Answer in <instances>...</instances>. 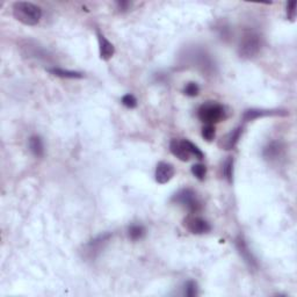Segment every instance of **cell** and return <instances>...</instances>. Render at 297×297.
<instances>
[{"label": "cell", "instance_id": "6da1fadb", "mask_svg": "<svg viewBox=\"0 0 297 297\" xmlns=\"http://www.w3.org/2000/svg\"><path fill=\"white\" fill-rule=\"evenodd\" d=\"M13 16L26 26H36L42 17V9L33 2L17 1L13 5Z\"/></svg>", "mask_w": 297, "mask_h": 297}, {"label": "cell", "instance_id": "7a4b0ae2", "mask_svg": "<svg viewBox=\"0 0 297 297\" xmlns=\"http://www.w3.org/2000/svg\"><path fill=\"white\" fill-rule=\"evenodd\" d=\"M263 48V38L255 30H248L243 34L238 45V55L244 59H251L258 56Z\"/></svg>", "mask_w": 297, "mask_h": 297}, {"label": "cell", "instance_id": "3957f363", "mask_svg": "<svg viewBox=\"0 0 297 297\" xmlns=\"http://www.w3.org/2000/svg\"><path fill=\"white\" fill-rule=\"evenodd\" d=\"M199 119L206 124H214L221 122L227 117V110L225 107L217 102H206L200 106L198 110Z\"/></svg>", "mask_w": 297, "mask_h": 297}, {"label": "cell", "instance_id": "277c9868", "mask_svg": "<svg viewBox=\"0 0 297 297\" xmlns=\"http://www.w3.org/2000/svg\"><path fill=\"white\" fill-rule=\"evenodd\" d=\"M186 57L189 60V64L196 70L201 71L203 74H212L215 72V63L206 50L200 48L192 49L186 53Z\"/></svg>", "mask_w": 297, "mask_h": 297}, {"label": "cell", "instance_id": "5b68a950", "mask_svg": "<svg viewBox=\"0 0 297 297\" xmlns=\"http://www.w3.org/2000/svg\"><path fill=\"white\" fill-rule=\"evenodd\" d=\"M172 202L180 205L188 210L191 214H198L202 210V202L196 195V193L191 188L180 189L172 198Z\"/></svg>", "mask_w": 297, "mask_h": 297}, {"label": "cell", "instance_id": "8992f818", "mask_svg": "<svg viewBox=\"0 0 297 297\" xmlns=\"http://www.w3.org/2000/svg\"><path fill=\"white\" fill-rule=\"evenodd\" d=\"M236 249L239 253V256L242 257V259L244 260V263L246 264L251 271H257L259 265H258V261L256 259L255 255H253L251 250H250L248 243H246L244 236L239 235L237 238H236Z\"/></svg>", "mask_w": 297, "mask_h": 297}, {"label": "cell", "instance_id": "52a82bcc", "mask_svg": "<svg viewBox=\"0 0 297 297\" xmlns=\"http://www.w3.org/2000/svg\"><path fill=\"white\" fill-rule=\"evenodd\" d=\"M112 238V235L110 234H103L100 235L98 237L89 241L87 244L85 245L84 249V255L88 259H94V258L98 257L105 246L108 244V242Z\"/></svg>", "mask_w": 297, "mask_h": 297}, {"label": "cell", "instance_id": "ba28073f", "mask_svg": "<svg viewBox=\"0 0 297 297\" xmlns=\"http://www.w3.org/2000/svg\"><path fill=\"white\" fill-rule=\"evenodd\" d=\"M184 225L187 230L193 235H205L212 230V227L206 220L202 217L189 215L184 220Z\"/></svg>", "mask_w": 297, "mask_h": 297}, {"label": "cell", "instance_id": "9c48e42d", "mask_svg": "<svg viewBox=\"0 0 297 297\" xmlns=\"http://www.w3.org/2000/svg\"><path fill=\"white\" fill-rule=\"evenodd\" d=\"M288 112L286 109H258L252 108L245 110L244 115H243V120L245 122H250V121L260 119V117L266 116H287Z\"/></svg>", "mask_w": 297, "mask_h": 297}, {"label": "cell", "instance_id": "30bf717a", "mask_svg": "<svg viewBox=\"0 0 297 297\" xmlns=\"http://www.w3.org/2000/svg\"><path fill=\"white\" fill-rule=\"evenodd\" d=\"M174 174H175V170L172 164L160 162L156 167L155 179L158 184L165 185L172 180V178L174 177Z\"/></svg>", "mask_w": 297, "mask_h": 297}, {"label": "cell", "instance_id": "8fae6325", "mask_svg": "<svg viewBox=\"0 0 297 297\" xmlns=\"http://www.w3.org/2000/svg\"><path fill=\"white\" fill-rule=\"evenodd\" d=\"M170 151L174 157H177L181 162H188L191 159V152L186 145L185 139H172L170 143Z\"/></svg>", "mask_w": 297, "mask_h": 297}, {"label": "cell", "instance_id": "7c38bea8", "mask_svg": "<svg viewBox=\"0 0 297 297\" xmlns=\"http://www.w3.org/2000/svg\"><path fill=\"white\" fill-rule=\"evenodd\" d=\"M243 134V127H237L234 130H231L229 134H227L224 137H222V139L218 143L221 149L224 150H232L237 145V143L239 142V139L242 137Z\"/></svg>", "mask_w": 297, "mask_h": 297}, {"label": "cell", "instance_id": "4fadbf2b", "mask_svg": "<svg viewBox=\"0 0 297 297\" xmlns=\"http://www.w3.org/2000/svg\"><path fill=\"white\" fill-rule=\"evenodd\" d=\"M96 35H98V41H99V50H100V58L102 60H109L115 53V46L113 45L112 42H109L105 37V35L100 33L98 30L96 31Z\"/></svg>", "mask_w": 297, "mask_h": 297}, {"label": "cell", "instance_id": "5bb4252c", "mask_svg": "<svg viewBox=\"0 0 297 297\" xmlns=\"http://www.w3.org/2000/svg\"><path fill=\"white\" fill-rule=\"evenodd\" d=\"M282 155V146L279 142H271L264 148L263 156L267 160H274L278 159Z\"/></svg>", "mask_w": 297, "mask_h": 297}, {"label": "cell", "instance_id": "9a60e30c", "mask_svg": "<svg viewBox=\"0 0 297 297\" xmlns=\"http://www.w3.org/2000/svg\"><path fill=\"white\" fill-rule=\"evenodd\" d=\"M50 74L55 77L59 78H65V79H81L84 78V74L81 72H77V71H71V70H64L60 69V67H50V69L46 70Z\"/></svg>", "mask_w": 297, "mask_h": 297}, {"label": "cell", "instance_id": "2e32d148", "mask_svg": "<svg viewBox=\"0 0 297 297\" xmlns=\"http://www.w3.org/2000/svg\"><path fill=\"white\" fill-rule=\"evenodd\" d=\"M28 145H29L30 152L33 153L35 157L41 158V157L44 156V144H43V141L40 136H31L29 141H28Z\"/></svg>", "mask_w": 297, "mask_h": 297}, {"label": "cell", "instance_id": "e0dca14e", "mask_svg": "<svg viewBox=\"0 0 297 297\" xmlns=\"http://www.w3.org/2000/svg\"><path fill=\"white\" fill-rule=\"evenodd\" d=\"M128 235L132 241H139L144 237L145 235V229L143 225H138V224H134L130 225L128 229Z\"/></svg>", "mask_w": 297, "mask_h": 297}, {"label": "cell", "instance_id": "ac0fdd59", "mask_svg": "<svg viewBox=\"0 0 297 297\" xmlns=\"http://www.w3.org/2000/svg\"><path fill=\"white\" fill-rule=\"evenodd\" d=\"M223 174L229 184H232V182H234V158H232V157H229V158L225 160L224 167H223Z\"/></svg>", "mask_w": 297, "mask_h": 297}, {"label": "cell", "instance_id": "d6986e66", "mask_svg": "<svg viewBox=\"0 0 297 297\" xmlns=\"http://www.w3.org/2000/svg\"><path fill=\"white\" fill-rule=\"evenodd\" d=\"M184 295L187 297H196L199 295V286L195 281L189 280L184 285Z\"/></svg>", "mask_w": 297, "mask_h": 297}, {"label": "cell", "instance_id": "ffe728a7", "mask_svg": "<svg viewBox=\"0 0 297 297\" xmlns=\"http://www.w3.org/2000/svg\"><path fill=\"white\" fill-rule=\"evenodd\" d=\"M192 173L200 181H203L207 175V167L203 164H195L192 166Z\"/></svg>", "mask_w": 297, "mask_h": 297}, {"label": "cell", "instance_id": "44dd1931", "mask_svg": "<svg viewBox=\"0 0 297 297\" xmlns=\"http://www.w3.org/2000/svg\"><path fill=\"white\" fill-rule=\"evenodd\" d=\"M199 93H200V87L196 83H188L184 88V94L189 96V98L198 96Z\"/></svg>", "mask_w": 297, "mask_h": 297}, {"label": "cell", "instance_id": "7402d4cb", "mask_svg": "<svg viewBox=\"0 0 297 297\" xmlns=\"http://www.w3.org/2000/svg\"><path fill=\"white\" fill-rule=\"evenodd\" d=\"M185 142H186V145H187V148L189 150V152H191V155L194 156L195 158L202 160L203 157H205V155H203V152L201 151V150H200L198 146L194 144V143L188 141V139H185Z\"/></svg>", "mask_w": 297, "mask_h": 297}, {"label": "cell", "instance_id": "603a6c76", "mask_svg": "<svg viewBox=\"0 0 297 297\" xmlns=\"http://www.w3.org/2000/svg\"><path fill=\"white\" fill-rule=\"evenodd\" d=\"M215 134H216V130H215V127L213 124H206V126L202 128V137L205 138L207 142H212L215 138Z\"/></svg>", "mask_w": 297, "mask_h": 297}, {"label": "cell", "instance_id": "cb8c5ba5", "mask_svg": "<svg viewBox=\"0 0 297 297\" xmlns=\"http://www.w3.org/2000/svg\"><path fill=\"white\" fill-rule=\"evenodd\" d=\"M121 101H122V105L124 107H127V108H129V109L136 108V107H137V103H138L137 99H136L132 94H126L123 96Z\"/></svg>", "mask_w": 297, "mask_h": 297}, {"label": "cell", "instance_id": "d4e9b609", "mask_svg": "<svg viewBox=\"0 0 297 297\" xmlns=\"http://www.w3.org/2000/svg\"><path fill=\"white\" fill-rule=\"evenodd\" d=\"M296 1H289L287 3V17L292 22H294L296 19Z\"/></svg>", "mask_w": 297, "mask_h": 297}, {"label": "cell", "instance_id": "484cf974", "mask_svg": "<svg viewBox=\"0 0 297 297\" xmlns=\"http://www.w3.org/2000/svg\"><path fill=\"white\" fill-rule=\"evenodd\" d=\"M116 5H117V7H119L120 10H127L130 3H129L128 1H117Z\"/></svg>", "mask_w": 297, "mask_h": 297}]
</instances>
